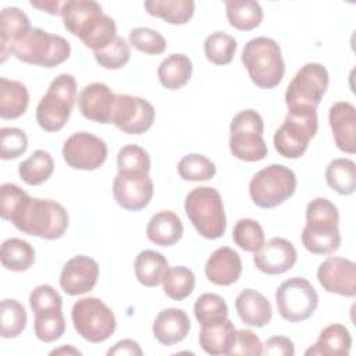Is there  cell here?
<instances>
[{
	"mask_svg": "<svg viewBox=\"0 0 356 356\" xmlns=\"http://www.w3.org/2000/svg\"><path fill=\"white\" fill-rule=\"evenodd\" d=\"M7 221H11L18 231L26 235L54 241L65 234L70 217L58 202L31 197L25 192Z\"/></svg>",
	"mask_w": 356,
	"mask_h": 356,
	"instance_id": "cell-1",
	"label": "cell"
},
{
	"mask_svg": "<svg viewBox=\"0 0 356 356\" xmlns=\"http://www.w3.org/2000/svg\"><path fill=\"white\" fill-rule=\"evenodd\" d=\"M242 63L252 82L261 89H273L282 81L285 63L281 47L271 38L250 39L242 50Z\"/></svg>",
	"mask_w": 356,
	"mask_h": 356,
	"instance_id": "cell-2",
	"label": "cell"
},
{
	"mask_svg": "<svg viewBox=\"0 0 356 356\" xmlns=\"http://www.w3.org/2000/svg\"><path fill=\"white\" fill-rule=\"evenodd\" d=\"M185 213L195 229L206 239H218L225 234L227 217L217 189L193 188L185 197Z\"/></svg>",
	"mask_w": 356,
	"mask_h": 356,
	"instance_id": "cell-3",
	"label": "cell"
},
{
	"mask_svg": "<svg viewBox=\"0 0 356 356\" xmlns=\"http://www.w3.org/2000/svg\"><path fill=\"white\" fill-rule=\"evenodd\" d=\"M71 54V44L60 35H53L42 28H31L10 51L19 61L51 68L63 64Z\"/></svg>",
	"mask_w": 356,
	"mask_h": 356,
	"instance_id": "cell-4",
	"label": "cell"
},
{
	"mask_svg": "<svg viewBox=\"0 0 356 356\" xmlns=\"http://www.w3.org/2000/svg\"><path fill=\"white\" fill-rule=\"evenodd\" d=\"M76 100V81L71 74L56 76L36 107V121L46 132L65 127Z\"/></svg>",
	"mask_w": 356,
	"mask_h": 356,
	"instance_id": "cell-5",
	"label": "cell"
},
{
	"mask_svg": "<svg viewBox=\"0 0 356 356\" xmlns=\"http://www.w3.org/2000/svg\"><path fill=\"white\" fill-rule=\"evenodd\" d=\"M264 122L261 115L246 108L234 115L229 125V152L242 161H260L267 156V145L263 139Z\"/></svg>",
	"mask_w": 356,
	"mask_h": 356,
	"instance_id": "cell-6",
	"label": "cell"
},
{
	"mask_svg": "<svg viewBox=\"0 0 356 356\" xmlns=\"http://www.w3.org/2000/svg\"><path fill=\"white\" fill-rule=\"evenodd\" d=\"M296 189L295 172L282 164H270L249 182L252 202L261 209H274L288 200Z\"/></svg>",
	"mask_w": 356,
	"mask_h": 356,
	"instance_id": "cell-7",
	"label": "cell"
},
{
	"mask_svg": "<svg viewBox=\"0 0 356 356\" xmlns=\"http://www.w3.org/2000/svg\"><path fill=\"white\" fill-rule=\"evenodd\" d=\"M318 120L316 110L288 111L284 122L274 134L275 150L286 159H299L316 136Z\"/></svg>",
	"mask_w": 356,
	"mask_h": 356,
	"instance_id": "cell-8",
	"label": "cell"
},
{
	"mask_svg": "<svg viewBox=\"0 0 356 356\" xmlns=\"http://www.w3.org/2000/svg\"><path fill=\"white\" fill-rule=\"evenodd\" d=\"M330 75L320 63L305 64L289 82L285 92L288 111L316 110L327 92Z\"/></svg>",
	"mask_w": 356,
	"mask_h": 356,
	"instance_id": "cell-9",
	"label": "cell"
},
{
	"mask_svg": "<svg viewBox=\"0 0 356 356\" xmlns=\"http://www.w3.org/2000/svg\"><path fill=\"white\" fill-rule=\"evenodd\" d=\"M75 331L92 343L107 341L115 331L117 321L113 310L99 298H82L71 310Z\"/></svg>",
	"mask_w": 356,
	"mask_h": 356,
	"instance_id": "cell-10",
	"label": "cell"
},
{
	"mask_svg": "<svg viewBox=\"0 0 356 356\" xmlns=\"http://www.w3.org/2000/svg\"><path fill=\"white\" fill-rule=\"evenodd\" d=\"M275 305L280 316L289 323L307 320L318 306V295L309 280L292 277L275 291Z\"/></svg>",
	"mask_w": 356,
	"mask_h": 356,
	"instance_id": "cell-11",
	"label": "cell"
},
{
	"mask_svg": "<svg viewBox=\"0 0 356 356\" xmlns=\"http://www.w3.org/2000/svg\"><path fill=\"white\" fill-rule=\"evenodd\" d=\"M63 157L68 167L82 171H93L107 159L106 142L90 132H75L63 145Z\"/></svg>",
	"mask_w": 356,
	"mask_h": 356,
	"instance_id": "cell-12",
	"label": "cell"
},
{
	"mask_svg": "<svg viewBox=\"0 0 356 356\" xmlns=\"http://www.w3.org/2000/svg\"><path fill=\"white\" fill-rule=\"evenodd\" d=\"M154 107L143 97L132 95H115L111 122L128 135L145 134L154 122Z\"/></svg>",
	"mask_w": 356,
	"mask_h": 356,
	"instance_id": "cell-13",
	"label": "cell"
},
{
	"mask_svg": "<svg viewBox=\"0 0 356 356\" xmlns=\"http://www.w3.org/2000/svg\"><path fill=\"white\" fill-rule=\"evenodd\" d=\"M154 186L149 174L118 171L113 181L114 200L128 211L145 209L153 197Z\"/></svg>",
	"mask_w": 356,
	"mask_h": 356,
	"instance_id": "cell-14",
	"label": "cell"
},
{
	"mask_svg": "<svg viewBox=\"0 0 356 356\" xmlns=\"http://www.w3.org/2000/svg\"><path fill=\"white\" fill-rule=\"evenodd\" d=\"M317 280L324 291L341 296L356 295V264L355 261L330 256L317 268Z\"/></svg>",
	"mask_w": 356,
	"mask_h": 356,
	"instance_id": "cell-15",
	"label": "cell"
},
{
	"mask_svg": "<svg viewBox=\"0 0 356 356\" xmlns=\"http://www.w3.org/2000/svg\"><path fill=\"white\" fill-rule=\"evenodd\" d=\"M99 278V264L95 259L78 254L71 257L60 274V286L70 296L83 295L92 291Z\"/></svg>",
	"mask_w": 356,
	"mask_h": 356,
	"instance_id": "cell-16",
	"label": "cell"
},
{
	"mask_svg": "<svg viewBox=\"0 0 356 356\" xmlns=\"http://www.w3.org/2000/svg\"><path fill=\"white\" fill-rule=\"evenodd\" d=\"M298 260V253L292 242L285 238H271L254 252L253 263L264 274L278 275L289 271Z\"/></svg>",
	"mask_w": 356,
	"mask_h": 356,
	"instance_id": "cell-17",
	"label": "cell"
},
{
	"mask_svg": "<svg viewBox=\"0 0 356 356\" xmlns=\"http://www.w3.org/2000/svg\"><path fill=\"white\" fill-rule=\"evenodd\" d=\"M115 104V93L102 82L86 85L78 96L81 114L99 124H110Z\"/></svg>",
	"mask_w": 356,
	"mask_h": 356,
	"instance_id": "cell-18",
	"label": "cell"
},
{
	"mask_svg": "<svg viewBox=\"0 0 356 356\" xmlns=\"http://www.w3.org/2000/svg\"><path fill=\"white\" fill-rule=\"evenodd\" d=\"M328 121L337 147L348 154L356 152V108L349 102H337L331 106Z\"/></svg>",
	"mask_w": 356,
	"mask_h": 356,
	"instance_id": "cell-19",
	"label": "cell"
},
{
	"mask_svg": "<svg viewBox=\"0 0 356 356\" xmlns=\"http://www.w3.org/2000/svg\"><path fill=\"white\" fill-rule=\"evenodd\" d=\"M204 274L211 284L220 286L232 285L242 274L241 256L229 246H221L216 249L207 259Z\"/></svg>",
	"mask_w": 356,
	"mask_h": 356,
	"instance_id": "cell-20",
	"label": "cell"
},
{
	"mask_svg": "<svg viewBox=\"0 0 356 356\" xmlns=\"http://www.w3.org/2000/svg\"><path fill=\"white\" fill-rule=\"evenodd\" d=\"M189 330L191 320L182 309H163L153 321V335L164 346H172L184 341Z\"/></svg>",
	"mask_w": 356,
	"mask_h": 356,
	"instance_id": "cell-21",
	"label": "cell"
},
{
	"mask_svg": "<svg viewBox=\"0 0 356 356\" xmlns=\"http://www.w3.org/2000/svg\"><path fill=\"white\" fill-rule=\"evenodd\" d=\"M235 310L246 325L261 328L267 325L273 317L270 300L252 288L241 291L235 299Z\"/></svg>",
	"mask_w": 356,
	"mask_h": 356,
	"instance_id": "cell-22",
	"label": "cell"
},
{
	"mask_svg": "<svg viewBox=\"0 0 356 356\" xmlns=\"http://www.w3.org/2000/svg\"><path fill=\"white\" fill-rule=\"evenodd\" d=\"M28 15L17 7H6L0 15V54L1 63L10 56L11 47L21 40L31 29Z\"/></svg>",
	"mask_w": 356,
	"mask_h": 356,
	"instance_id": "cell-23",
	"label": "cell"
},
{
	"mask_svg": "<svg viewBox=\"0 0 356 356\" xmlns=\"http://www.w3.org/2000/svg\"><path fill=\"white\" fill-rule=\"evenodd\" d=\"M102 14V6L95 0H67L61 11L65 29L76 38Z\"/></svg>",
	"mask_w": 356,
	"mask_h": 356,
	"instance_id": "cell-24",
	"label": "cell"
},
{
	"mask_svg": "<svg viewBox=\"0 0 356 356\" xmlns=\"http://www.w3.org/2000/svg\"><path fill=\"white\" fill-rule=\"evenodd\" d=\"M184 234L181 218L171 210H161L156 213L147 222L146 236L159 246L175 245Z\"/></svg>",
	"mask_w": 356,
	"mask_h": 356,
	"instance_id": "cell-25",
	"label": "cell"
},
{
	"mask_svg": "<svg viewBox=\"0 0 356 356\" xmlns=\"http://www.w3.org/2000/svg\"><path fill=\"white\" fill-rule=\"evenodd\" d=\"M352 348V335L342 324H330L318 335L317 341L306 349V356L349 355Z\"/></svg>",
	"mask_w": 356,
	"mask_h": 356,
	"instance_id": "cell-26",
	"label": "cell"
},
{
	"mask_svg": "<svg viewBox=\"0 0 356 356\" xmlns=\"http://www.w3.org/2000/svg\"><path fill=\"white\" fill-rule=\"evenodd\" d=\"M236 328L231 320H225L216 325H202L199 332V345L207 355H231L235 345Z\"/></svg>",
	"mask_w": 356,
	"mask_h": 356,
	"instance_id": "cell-27",
	"label": "cell"
},
{
	"mask_svg": "<svg viewBox=\"0 0 356 356\" xmlns=\"http://www.w3.org/2000/svg\"><path fill=\"white\" fill-rule=\"evenodd\" d=\"M192 61L188 56L174 53L167 56L157 68V78L165 89L177 90L184 88L192 76Z\"/></svg>",
	"mask_w": 356,
	"mask_h": 356,
	"instance_id": "cell-28",
	"label": "cell"
},
{
	"mask_svg": "<svg viewBox=\"0 0 356 356\" xmlns=\"http://www.w3.org/2000/svg\"><path fill=\"white\" fill-rule=\"evenodd\" d=\"M29 104V93L24 83L0 78V117L14 120L25 114Z\"/></svg>",
	"mask_w": 356,
	"mask_h": 356,
	"instance_id": "cell-29",
	"label": "cell"
},
{
	"mask_svg": "<svg viewBox=\"0 0 356 356\" xmlns=\"http://www.w3.org/2000/svg\"><path fill=\"white\" fill-rule=\"evenodd\" d=\"M338 207L327 197H316L306 207L305 228L312 232H334L339 231Z\"/></svg>",
	"mask_w": 356,
	"mask_h": 356,
	"instance_id": "cell-30",
	"label": "cell"
},
{
	"mask_svg": "<svg viewBox=\"0 0 356 356\" xmlns=\"http://www.w3.org/2000/svg\"><path fill=\"white\" fill-rule=\"evenodd\" d=\"M168 268L167 259L160 252L152 249L142 250L135 259V277L147 288L161 284Z\"/></svg>",
	"mask_w": 356,
	"mask_h": 356,
	"instance_id": "cell-31",
	"label": "cell"
},
{
	"mask_svg": "<svg viewBox=\"0 0 356 356\" xmlns=\"http://www.w3.org/2000/svg\"><path fill=\"white\" fill-rule=\"evenodd\" d=\"M143 6L149 15L161 18L171 25H184L195 14L192 0H147Z\"/></svg>",
	"mask_w": 356,
	"mask_h": 356,
	"instance_id": "cell-32",
	"label": "cell"
},
{
	"mask_svg": "<svg viewBox=\"0 0 356 356\" xmlns=\"http://www.w3.org/2000/svg\"><path fill=\"white\" fill-rule=\"evenodd\" d=\"M0 260L7 270L26 271L35 263V249L25 239L10 238L1 243Z\"/></svg>",
	"mask_w": 356,
	"mask_h": 356,
	"instance_id": "cell-33",
	"label": "cell"
},
{
	"mask_svg": "<svg viewBox=\"0 0 356 356\" xmlns=\"http://www.w3.org/2000/svg\"><path fill=\"white\" fill-rule=\"evenodd\" d=\"M227 19L238 31H252L263 21V8L253 0L225 1Z\"/></svg>",
	"mask_w": 356,
	"mask_h": 356,
	"instance_id": "cell-34",
	"label": "cell"
},
{
	"mask_svg": "<svg viewBox=\"0 0 356 356\" xmlns=\"http://www.w3.org/2000/svg\"><path fill=\"white\" fill-rule=\"evenodd\" d=\"M54 171V160L49 152L38 149L18 165L19 178L31 186L46 182Z\"/></svg>",
	"mask_w": 356,
	"mask_h": 356,
	"instance_id": "cell-35",
	"label": "cell"
},
{
	"mask_svg": "<svg viewBox=\"0 0 356 356\" xmlns=\"http://www.w3.org/2000/svg\"><path fill=\"white\" fill-rule=\"evenodd\" d=\"M325 181L337 193L349 196L356 189V165L350 159L339 157L330 161L325 168Z\"/></svg>",
	"mask_w": 356,
	"mask_h": 356,
	"instance_id": "cell-36",
	"label": "cell"
},
{
	"mask_svg": "<svg viewBox=\"0 0 356 356\" xmlns=\"http://www.w3.org/2000/svg\"><path fill=\"white\" fill-rule=\"evenodd\" d=\"M193 313L200 325H216L228 318V306L217 293H202L195 305Z\"/></svg>",
	"mask_w": 356,
	"mask_h": 356,
	"instance_id": "cell-37",
	"label": "cell"
},
{
	"mask_svg": "<svg viewBox=\"0 0 356 356\" xmlns=\"http://www.w3.org/2000/svg\"><path fill=\"white\" fill-rule=\"evenodd\" d=\"M195 274L185 266L170 267L163 278V291L172 300L186 299L195 289Z\"/></svg>",
	"mask_w": 356,
	"mask_h": 356,
	"instance_id": "cell-38",
	"label": "cell"
},
{
	"mask_svg": "<svg viewBox=\"0 0 356 356\" xmlns=\"http://www.w3.org/2000/svg\"><path fill=\"white\" fill-rule=\"evenodd\" d=\"M117 38V26L111 17L102 14L79 36L82 43L93 51L102 50Z\"/></svg>",
	"mask_w": 356,
	"mask_h": 356,
	"instance_id": "cell-39",
	"label": "cell"
},
{
	"mask_svg": "<svg viewBox=\"0 0 356 356\" xmlns=\"http://www.w3.org/2000/svg\"><path fill=\"white\" fill-rule=\"evenodd\" d=\"M28 316L25 307L15 299H4L0 305V335L1 338H15L26 327Z\"/></svg>",
	"mask_w": 356,
	"mask_h": 356,
	"instance_id": "cell-40",
	"label": "cell"
},
{
	"mask_svg": "<svg viewBox=\"0 0 356 356\" xmlns=\"http://www.w3.org/2000/svg\"><path fill=\"white\" fill-rule=\"evenodd\" d=\"M204 56L216 65H227L234 60L236 53V40L234 36L217 31L209 35L204 40Z\"/></svg>",
	"mask_w": 356,
	"mask_h": 356,
	"instance_id": "cell-41",
	"label": "cell"
},
{
	"mask_svg": "<svg viewBox=\"0 0 356 356\" xmlns=\"http://www.w3.org/2000/svg\"><path fill=\"white\" fill-rule=\"evenodd\" d=\"M33 314V330L39 341L47 343L63 337L65 331V318L63 314V309L46 310Z\"/></svg>",
	"mask_w": 356,
	"mask_h": 356,
	"instance_id": "cell-42",
	"label": "cell"
},
{
	"mask_svg": "<svg viewBox=\"0 0 356 356\" xmlns=\"http://www.w3.org/2000/svg\"><path fill=\"white\" fill-rule=\"evenodd\" d=\"M178 175L185 181H209L217 170L211 160L199 153H191L184 156L177 164Z\"/></svg>",
	"mask_w": 356,
	"mask_h": 356,
	"instance_id": "cell-43",
	"label": "cell"
},
{
	"mask_svg": "<svg viewBox=\"0 0 356 356\" xmlns=\"http://www.w3.org/2000/svg\"><path fill=\"white\" fill-rule=\"evenodd\" d=\"M232 241L245 252H256L266 242L261 225L253 218H241L232 229Z\"/></svg>",
	"mask_w": 356,
	"mask_h": 356,
	"instance_id": "cell-44",
	"label": "cell"
},
{
	"mask_svg": "<svg viewBox=\"0 0 356 356\" xmlns=\"http://www.w3.org/2000/svg\"><path fill=\"white\" fill-rule=\"evenodd\" d=\"M93 56L100 67L106 70H120L129 61L131 49L124 38L117 36L104 49L93 51Z\"/></svg>",
	"mask_w": 356,
	"mask_h": 356,
	"instance_id": "cell-45",
	"label": "cell"
},
{
	"mask_svg": "<svg viewBox=\"0 0 356 356\" xmlns=\"http://www.w3.org/2000/svg\"><path fill=\"white\" fill-rule=\"evenodd\" d=\"M150 156L138 145H125L117 154V168L124 172H145L150 171Z\"/></svg>",
	"mask_w": 356,
	"mask_h": 356,
	"instance_id": "cell-46",
	"label": "cell"
},
{
	"mask_svg": "<svg viewBox=\"0 0 356 356\" xmlns=\"http://www.w3.org/2000/svg\"><path fill=\"white\" fill-rule=\"evenodd\" d=\"M128 40L134 49H136L145 54L157 56V54L164 53V50L167 47V42H165L164 36L152 28L138 26V28L131 29Z\"/></svg>",
	"mask_w": 356,
	"mask_h": 356,
	"instance_id": "cell-47",
	"label": "cell"
},
{
	"mask_svg": "<svg viewBox=\"0 0 356 356\" xmlns=\"http://www.w3.org/2000/svg\"><path fill=\"white\" fill-rule=\"evenodd\" d=\"M302 245L313 254H330L341 245L339 231L334 232H312L303 228L300 235Z\"/></svg>",
	"mask_w": 356,
	"mask_h": 356,
	"instance_id": "cell-48",
	"label": "cell"
},
{
	"mask_svg": "<svg viewBox=\"0 0 356 356\" xmlns=\"http://www.w3.org/2000/svg\"><path fill=\"white\" fill-rule=\"evenodd\" d=\"M1 159L11 160L22 156L28 149V138L19 128L4 127L0 129Z\"/></svg>",
	"mask_w": 356,
	"mask_h": 356,
	"instance_id": "cell-49",
	"label": "cell"
},
{
	"mask_svg": "<svg viewBox=\"0 0 356 356\" xmlns=\"http://www.w3.org/2000/svg\"><path fill=\"white\" fill-rule=\"evenodd\" d=\"M29 305L33 313L63 309V298L51 285L43 284L31 292Z\"/></svg>",
	"mask_w": 356,
	"mask_h": 356,
	"instance_id": "cell-50",
	"label": "cell"
},
{
	"mask_svg": "<svg viewBox=\"0 0 356 356\" xmlns=\"http://www.w3.org/2000/svg\"><path fill=\"white\" fill-rule=\"evenodd\" d=\"M231 355H263V343L252 330H238Z\"/></svg>",
	"mask_w": 356,
	"mask_h": 356,
	"instance_id": "cell-51",
	"label": "cell"
},
{
	"mask_svg": "<svg viewBox=\"0 0 356 356\" xmlns=\"http://www.w3.org/2000/svg\"><path fill=\"white\" fill-rule=\"evenodd\" d=\"M263 355L271 356H292L295 355V346L292 339L284 335L270 337L263 343Z\"/></svg>",
	"mask_w": 356,
	"mask_h": 356,
	"instance_id": "cell-52",
	"label": "cell"
},
{
	"mask_svg": "<svg viewBox=\"0 0 356 356\" xmlns=\"http://www.w3.org/2000/svg\"><path fill=\"white\" fill-rule=\"evenodd\" d=\"M108 356H142L143 350L140 349L139 343L134 339L125 338L118 341L113 348L107 350Z\"/></svg>",
	"mask_w": 356,
	"mask_h": 356,
	"instance_id": "cell-53",
	"label": "cell"
},
{
	"mask_svg": "<svg viewBox=\"0 0 356 356\" xmlns=\"http://www.w3.org/2000/svg\"><path fill=\"white\" fill-rule=\"evenodd\" d=\"M32 7L39 8L43 13L51 14V15H61L63 7L65 1H58V0H39V1H29Z\"/></svg>",
	"mask_w": 356,
	"mask_h": 356,
	"instance_id": "cell-54",
	"label": "cell"
},
{
	"mask_svg": "<svg viewBox=\"0 0 356 356\" xmlns=\"http://www.w3.org/2000/svg\"><path fill=\"white\" fill-rule=\"evenodd\" d=\"M64 353H67V355H82V352H81V350L75 349V348H74V346H71V345L61 346V348H58V349H53V350L50 352V355H64Z\"/></svg>",
	"mask_w": 356,
	"mask_h": 356,
	"instance_id": "cell-55",
	"label": "cell"
}]
</instances>
